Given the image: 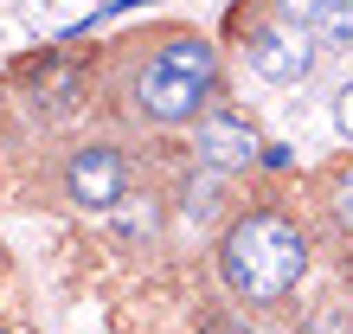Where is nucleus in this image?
Here are the masks:
<instances>
[{
	"label": "nucleus",
	"mask_w": 353,
	"mask_h": 334,
	"mask_svg": "<svg viewBox=\"0 0 353 334\" xmlns=\"http://www.w3.org/2000/svg\"><path fill=\"white\" fill-rule=\"evenodd\" d=\"M308 270V232L289 213H276V206H257V213H244L225 225L219 238V277L225 289H232L238 302H289V289L302 283Z\"/></svg>",
	"instance_id": "1"
},
{
	"label": "nucleus",
	"mask_w": 353,
	"mask_h": 334,
	"mask_svg": "<svg viewBox=\"0 0 353 334\" xmlns=\"http://www.w3.org/2000/svg\"><path fill=\"white\" fill-rule=\"evenodd\" d=\"M212 84H219L212 46L180 32V39H168V46L135 71V110L148 122H193L199 103L212 97Z\"/></svg>",
	"instance_id": "2"
},
{
	"label": "nucleus",
	"mask_w": 353,
	"mask_h": 334,
	"mask_svg": "<svg viewBox=\"0 0 353 334\" xmlns=\"http://www.w3.org/2000/svg\"><path fill=\"white\" fill-rule=\"evenodd\" d=\"M65 193L84 206V213H110V206L129 193V161H122L110 141H90V148H77L71 167H65Z\"/></svg>",
	"instance_id": "3"
},
{
	"label": "nucleus",
	"mask_w": 353,
	"mask_h": 334,
	"mask_svg": "<svg viewBox=\"0 0 353 334\" xmlns=\"http://www.w3.org/2000/svg\"><path fill=\"white\" fill-rule=\"evenodd\" d=\"M244 58H251V71L270 77V84H302L315 71V46H308L302 26H251L244 32Z\"/></svg>",
	"instance_id": "4"
},
{
	"label": "nucleus",
	"mask_w": 353,
	"mask_h": 334,
	"mask_svg": "<svg viewBox=\"0 0 353 334\" xmlns=\"http://www.w3.org/2000/svg\"><path fill=\"white\" fill-rule=\"evenodd\" d=\"M193 148H199V161L205 167H219V174H238V167H251L257 161V129L244 116H199V135H193Z\"/></svg>",
	"instance_id": "5"
},
{
	"label": "nucleus",
	"mask_w": 353,
	"mask_h": 334,
	"mask_svg": "<svg viewBox=\"0 0 353 334\" xmlns=\"http://www.w3.org/2000/svg\"><path fill=\"white\" fill-rule=\"evenodd\" d=\"M289 26H302L308 39L334 52H353V0H276Z\"/></svg>",
	"instance_id": "6"
},
{
	"label": "nucleus",
	"mask_w": 353,
	"mask_h": 334,
	"mask_svg": "<svg viewBox=\"0 0 353 334\" xmlns=\"http://www.w3.org/2000/svg\"><path fill=\"white\" fill-rule=\"evenodd\" d=\"M327 206H334V219H341V232H353V161L334 174V186H327Z\"/></svg>",
	"instance_id": "7"
},
{
	"label": "nucleus",
	"mask_w": 353,
	"mask_h": 334,
	"mask_svg": "<svg viewBox=\"0 0 353 334\" xmlns=\"http://www.w3.org/2000/svg\"><path fill=\"white\" fill-rule=\"evenodd\" d=\"M302 334H347V322H341V315H315Z\"/></svg>",
	"instance_id": "8"
},
{
	"label": "nucleus",
	"mask_w": 353,
	"mask_h": 334,
	"mask_svg": "<svg viewBox=\"0 0 353 334\" xmlns=\"http://www.w3.org/2000/svg\"><path fill=\"white\" fill-rule=\"evenodd\" d=\"M341 122L353 129V84H341Z\"/></svg>",
	"instance_id": "9"
},
{
	"label": "nucleus",
	"mask_w": 353,
	"mask_h": 334,
	"mask_svg": "<svg viewBox=\"0 0 353 334\" xmlns=\"http://www.w3.org/2000/svg\"><path fill=\"white\" fill-rule=\"evenodd\" d=\"M199 334H244V328H238V322H225V315H219V322H205Z\"/></svg>",
	"instance_id": "10"
}]
</instances>
